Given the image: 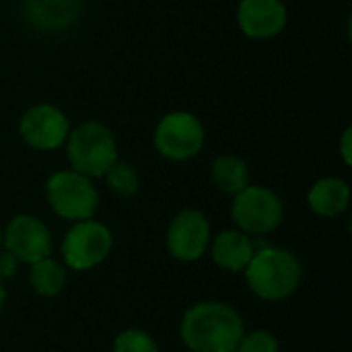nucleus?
<instances>
[{"mask_svg":"<svg viewBox=\"0 0 352 352\" xmlns=\"http://www.w3.org/2000/svg\"><path fill=\"white\" fill-rule=\"evenodd\" d=\"M243 332L237 309L221 301H200L179 322V338L192 352H235Z\"/></svg>","mask_w":352,"mask_h":352,"instance_id":"1","label":"nucleus"},{"mask_svg":"<svg viewBox=\"0 0 352 352\" xmlns=\"http://www.w3.org/2000/svg\"><path fill=\"white\" fill-rule=\"evenodd\" d=\"M250 291L262 301H283L297 293L303 280L299 258L283 248L256 250L243 270Z\"/></svg>","mask_w":352,"mask_h":352,"instance_id":"2","label":"nucleus"},{"mask_svg":"<svg viewBox=\"0 0 352 352\" xmlns=\"http://www.w3.org/2000/svg\"><path fill=\"white\" fill-rule=\"evenodd\" d=\"M66 157L72 171L87 177H103L118 161V144L109 128L99 122H85L68 132Z\"/></svg>","mask_w":352,"mask_h":352,"instance_id":"3","label":"nucleus"},{"mask_svg":"<svg viewBox=\"0 0 352 352\" xmlns=\"http://www.w3.org/2000/svg\"><path fill=\"white\" fill-rule=\"evenodd\" d=\"M45 198L50 208L66 221L93 219L99 206V192L91 177L72 169L56 171L45 182Z\"/></svg>","mask_w":352,"mask_h":352,"instance_id":"4","label":"nucleus"},{"mask_svg":"<svg viewBox=\"0 0 352 352\" xmlns=\"http://www.w3.org/2000/svg\"><path fill=\"white\" fill-rule=\"evenodd\" d=\"M113 248V235L107 225L85 219L76 221L64 235L60 254L64 260V266L74 272L93 270L99 264L107 260Z\"/></svg>","mask_w":352,"mask_h":352,"instance_id":"5","label":"nucleus"},{"mask_svg":"<svg viewBox=\"0 0 352 352\" xmlns=\"http://www.w3.org/2000/svg\"><path fill=\"white\" fill-rule=\"evenodd\" d=\"M231 219L248 235H268L285 221V206L276 192L264 186H248L233 196Z\"/></svg>","mask_w":352,"mask_h":352,"instance_id":"6","label":"nucleus"},{"mask_svg":"<svg viewBox=\"0 0 352 352\" xmlns=\"http://www.w3.org/2000/svg\"><path fill=\"white\" fill-rule=\"evenodd\" d=\"M204 126L190 111L165 113L155 128V148L169 161H188L204 146Z\"/></svg>","mask_w":352,"mask_h":352,"instance_id":"7","label":"nucleus"},{"mask_svg":"<svg viewBox=\"0 0 352 352\" xmlns=\"http://www.w3.org/2000/svg\"><path fill=\"white\" fill-rule=\"evenodd\" d=\"M167 252L177 262H198L210 245V223L196 208L179 210L167 227Z\"/></svg>","mask_w":352,"mask_h":352,"instance_id":"8","label":"nucleus"},{"mask_svg":"<svg viewBox=\"0 0 352 352\" xmlns=\"http://www.w3.org/2000/svg\"><path fill=\"white\" fill-rule=\"evenodd\" d=\"M52 233L43 221L33 214H16L2 229V248L12 254L19 264H33L52 256Z\"/></svg>","mask_w":352,"mask_h":352,"instance_id":"9","label":"nucleus"},{"mask_svg":"<svg viewBox=\"0 0 352 352\" xmlns=\"http://www.w3.org/2000/svg\"><path fill=\"white\" fill-rule=\"evenodd\" d=\"M70 132L68 118L50 103H39L29 107L19 122L21 138L35 151H56L60 148Z\"/></svg>","mask_w":352,"mask_h":352,"instance_id":"10","label":"nucleus"},{"mask_svg":"<svg viewBox=\"0 0 352 352\" xmlns=\"http://www.w3.org/2000/svg\"><path fill=\"white\" fill-rule=\"evenodd\" d=\"M289 14L283 0H241L237 6V23L252 39L276 37L287 27Z\"/></svg>","mask_w":352,"mask_h":352,"instance_id":"11","label":"nucleus"},{"mask_svg":"<svg viewBox=\"0 0 352 352\" xmlns=\"http://www.w3.org/2000/svg\"><path fill=\"white\" fill-rule=\"evenodd\" d=\"M208 248L212 262L227 272H243L256 252L252 237L239 229L221 231L217 237H210Z\"/></svg>","mask_w":352,"mask_h":352,"instance_id":"12","label":"nucleus"},{"mask_svg":"<svg viewBox=\"0 0 352 352\" xmlns=\"http://www.w3.org/2000/svg\"><path fill=\"white\" fill-rule=\"evenodd\" d=\"M23 10L37 29L58 31L76 21L80 0H23Z\"/></svg>","mask_w":352,"mask_h":352,"instance_id":"13","label":"nucleus"},{"mask_svg":"<svg viewBox=\"0 0 352 352\" xmlns=\"http://www.w3.org/2000/svg\"><path fill=\"white\" fill-rule=\"evenodd\" d=\"M309 208L324 219H334L342 214L351 204V186L340 177L318 179L307 194Z\"/></svg>","mask_w":352,"mask_h":352,"instance_id":"14","label":"nucleus"},{"mask_svg":"<svg viewBox=\"0 0 352 352\" xmlns=\"http://www.w3.org/2000/svg\"><path fill=\"white\" fill-rule=\"evenodd\" d=\"M29 285L39 297H58L68 283V270L52 256L29 264Z\"/></svg>","mask_w":352,"mask_h":352,"instance_id":"15","label":"nucleus"},{"mask_svg":"<svg viewBox=\"0 0 352 352\" xmlns=\"http://www.w3.org/2000/svg\"><path fill=\"white\" fill-rule=\"evenodd\" d=\"M210 177H212L214 186L229 196L239 194L241 190H245L252 184L250 169H248L245 161L239 157H233V155L217 157L212 163V169H210Z\"/></svg>","mask_w":352,"mask_h":352,"instance_id":"16","label":"nucleus"},{"mask_svg":"<svg viewBox=\"0 0 352 352\" xmlns=\"http://www.w3.org/2000/svg\"><path fill=\"white\" fill-rule=\"evenodd\" d=\"M103 177H105L107 188H109L116 196H122V198L134 196V194L138 192V188H140L138 171H136L132 165H128V163H124V161H120V159L103 173Z\"/></svg>","mask_w":352,"mask_h":352,"instance_id":"17","label":"nucleus"},{"mask_svg":"<svg viewBox=\"0 0 352 352\" xmlns=\"http://www.w3.org/2000/svg\"><path fill=\"white\" fill-rule=\"evenodd\" d=\"M113 352H159V346L155 338L144 330L128 328L116 336Z\"/></svg>","mask_w":352,"mask_h":352,"instance_id":"18","label":"nucleus"},{"mask_svg":"<svg viewBox=\"0 0 352 352\" xmlns=\"http://www.w3.org/2000/svg\"><path fill=\"white\" fill-rule=\"evenodd\" d=\"M235 352H280V344L274 334L266 330L243 332Z\"/></svg>","mask_w":352,"mask_h":352,"instance_id":"19","label":"nucleus"},{"mask_svg":"<svg viewBox=\"0 0 352 352\" xmlns=\"http://www.w3.org/2000/svg\"><path fill=\"white\" fill-rule=\"evenodd\" d=\"M16 268H19V260L2 248L0 250V280L12 278L16 274Z\"/></svg>","mask_w":352,"mask_h":352,"instance_id":"20","label":"nucleus"},{"mask_svg":"<svg viewBox=\"0 0 352 352\" xmlns=\"http://www.w3.org/2000/svg\"><path fill=\"white\" fill-rule=\"evenodd\" d=\"M340 157L344 165L352 163V128H346L340 136Z\"/></svg>","mask_w":352,"mask_h":352,"instance_id":"21","label":"nucleus"},{"mask_svg":"<svg viewBox=\"0 0 352 352\" xmlns=\"http://www.w3.org/2000/svg\"><path fill=\"white\" fill-rule=\"evenodd\" d=\"M4 303H6V289H4V285L0 280V309L4 307Z\"/></svg>","mask_w":352,"mask_h":352,"instance_id":"22","label":"nucleus"},{"mask_svg":"<svg viewBox=\"0 0 352 352\" xmlns=\"http://www.w3.org/2000/svg\"><path fill=\"white\" fill-rule=\"evenodd\" d=\"M0 250H2V227H0Z\"/></svg>","mask_w":352,"mask_h":352,"instance_id":"23","label":"nucleus"}]
</instances>
